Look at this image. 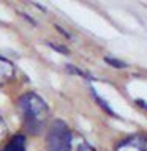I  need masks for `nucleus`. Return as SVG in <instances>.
<instances>
[{
    "instance_id": "1",
    "label": "nucleus",
    "mask_w": 147,
    "mask_h": 151,
    "mask_svg": "<svg viewBox=\"0 0 147 151\" xmlns=\"http://www.w3.org/2000/svg\"><path fill=\"white\" fill-rule=\"evenodd\" d=\"M17 106L28 131L36 134L46 124L47 116H49V109H47L46 102L35 93H25L19 98Z\"/></svg>"
},
{
    "instance_id": "2",
    "label": "nucleus",
    "mask_w": 147,
    "mask_h": 151,
    "mask_svg": "<svg viewBox=\"0 0 147 151\" xmlns=\"http://www.w3.org/2000/svg\"><path fill=\"white\" fill-rule=\"evenodd\" d=\"M47 151H71V132L63 121H55L47 134Z\"/></svg>"
},
{
    "instance_id": "3",
    "label": "nucleus",
    "mask_w": 147,
    "mask_h": 151,
    "mask_svg": "<svg viewBox=\"0 0 147 151\" xmlns=\"http://www.w3.org/2000/svg\"><path fill=\"white\" fill-rule=\"evenodd\" d=\"M14 73H16L14 65L9 60L0 57V85L9 82V80L14 77Z\"/></svg>"
},
{
    "instance_id": "4",
    "label": "nucleus",
    "mask_w": 147,
    "mask_h": 151,
    "mask_svg": "<svg viewBox=\"0 0 147 151\" xmlns=\"http://www.w3.org/2000/svg\"><path fill=\"white\" fill-rule=\"evenodd\" d=\"M117 151H147V148L141 140L131 139V140L123 142V143L117 148Z\"/></svg>"
},
{
    "instance_id": "5",
    "label": "nucleus",
    "mask_w": 147,
    "mask_h": 151,
    "mask_svg": "<svg viewBox=\"0 0 147 151\" xmlns=\"http://www.w3.org/2000/svg\"><path fill=\"white\" fill-rule=\"evenodd\" d=\"M2 151H25V139H24V135L13 137Z\"/></svg>"
},
{
    "instance_id": "6",
    "label": "nucleus",
    "mask_w": 147,
    "mask_h": 151,
    "mask_svg": "<svg viewBox=\"0 0 147 151\" xmlns=\"http://www.w3.org/2000/svg\"><path fill=\"white\" fill-rule=\"evenodd\" d=\"M76 151H95V148L92 145H89L85 140H78V143H76Z\"/></svg>"
},
{
    "instance_id": "7",
    "label": "nucleus",
    "mask_w": 147,
    "mask_h": 151,
    "mask_svg": "<svg viewBox=\"0 0 147 151\" xmlns=\"http://www.w3.org/2000/svg\"><path fill=\"white\" fill-rule=\"evenodd\" d=\"M104 60H106L108 61V63L109 65H111V66H116V68H127V63H123V61H120V60H116V58H109V57H106V58H104Z\"/></svg>"
},
{
    "instance_id": "8",
    "label": "nucleus",
    "mask_w": 147,
    "mask_h": 151,
    "mask_svg": "<svg viewBox=\"0 0 147 151\" xmlns=\"http://www.w3.org/2000/svg\"><path fill=\"white\" fill-rule=\"evenodd\" d=\"M5 135H7V124H5L3 118L0 116V142L5 139Z\"/></svg>"
},
{
    "instance_id": "9",
    "label": "nucleus",
    "mask_w": 147,
    "mask_h": 151,
    "mask_svg": "<svg viewBox=\"0 0 147 151\" xmlns=\"http://www.w3.org/2000/svg\"><path fill=\"white\" fill-rule=\"evenodd\" d=\"M136 104H139V106H142V107H146V109H147V104L142 101V99H136Z\"/></svg>"
}]
</instances>
